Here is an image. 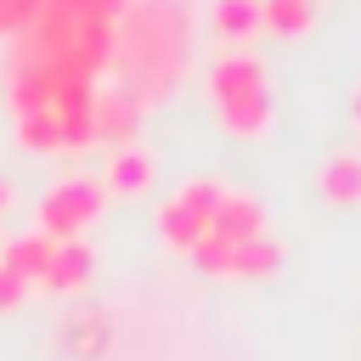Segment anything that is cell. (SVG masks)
<instances>
[{"label": "cell", "instance_id": "9c48e42d", "mask_svg": "<svg viewBox=\"0 0 361 361\" xmlns=\"http://www.w3.org/2000/svg\"><path fill=\"white\" fill-rule=\"evenodd\" d=\"M51 248H56V243H51L45 231H23V237H11V243H6L0 265H6V271H17L23 282H39V276H45V265H51Z\"/></svg>", "mask_w": 361, "mask_h": 361}, {"label": "cell", "instance_id": "9a60e30c", "mask_svg": "<svg viewBox=\"0 0 361 361\" xmlns=\"http://www.w3.org/2000/svg\"><path fill=\"white\" fill-rule=\"evenodd\" d=\"M186 254H192V265H197V271H209V276H231V243H226V237L203 231Z\"/></svg>", "mask_w": 361, "mask_h": 361}, {"label": "cell", "instance_id": "ba28073f", "mask_svg": "<svg viewBox=\"0 0 361 361\" xmlns=\"http://www.w3.org/2000/svg\"><path fill=\"white\" fill-rule=\"evenodd\" d=\"M316 186L327 203H361V152H333L316 169Z\"/></svg>", "mask_w": 361, "mask_h": 361}, {"label": "cell", "instance_id": "e0dca14e", "mask_svg": "<svg viewBox=\"0 0 361 361\" xmlns=\"http://www.w3.org/2000/svg\"><path fill=\"white\" fill-rule=\"evenodd\" d=\"M220 197H226V186H220L214 175H192V180L180 186V203H186V209H197L203 220H209V214L220 209Z\"/></svg>", "mask_w": 361, "mask_h": 361}, {"label": "cell", "instance_id": "52a82bcc", "mask_svg": "<svg viewBox=\"0 0 361 361\" xmlns=\"http://www.w3.org/2000/svg\"><path fill=\"white\" fill-rule=\"evenodd\" d=\"M147 180H152V158L130 141V147H113V158H107V169H102V186L107 192H147Z\"/></svg>", "mask_w": 361, "mask_h": 361}, {"label": "cell", "instance_id": "2e32d148", "mask_svg": "<svg viewBox=\"0 0 361 361\" xmlns=\"http://www.w3.org/2000/svg\"><path fill=\"white\" fill-rule=\"evenodd\" d=\"M62 338H68L73 350H85V355H90V350L107 338V316H102V310H79L73 322H62Z\"/></svg>", "mask_w": 361, "mask_h": 361}, {"label": "cell", "instance_id": "ffe728a7", "mask_svg": "<svg viewBox=\"0 0 361 361\" xmlns=\"http://www.w3.org/2000/svg\"><path fill=\"white\" fill-rule=\"evenodd\" d=\"M6 203H11V186H6V175H0V209H6Z\"/></svg>", "mask_w": 361, "mask_h": 361}, {"label": "cell", "instance_id": "277c9868", "mask_svg": "<svg viewBox=\"0 0 361 361\" xmlns=\"http://www.w3.org/2000/svg\"><path fill=\"white\" fill-rule=\"evenodd\" d=\"M209 231H214V237H226V243L237 248V243H248V237H259V231H265V203H259L254 192H226V197H220V209L209 214Z\"/></svg>", "mask_w": 361, "mask_h": 361}, {"label": "cell", "instance_id": "7c38bea8", "mask_svg": "<svg viewBox=\"0 0 361 361\" xmlns=\"http://www.w3.org/2000/svg\"><path fill=\"white\" fill-rule=\"evenodd\" d=\"M158 231H164V243H169V248H192V243L209 231V220H203L197 209H186L180 197H169V203L158 209Z\"/></svg>", "mask_w": 361, "mask_h": 361}, {"label": "cell", "instance_id": "44dd1931", "mask_svg": "<svg viewBox=\"0 0 361 361\" xmlns=\"http://www.w3.org/2000/svg\"><path fill=\"white\" fill-rule=\"evenodd\" d=\"M355 124H361V90H355Z\"/></svg>", "mask_w": 361, "mask_h": 361}, {"label": "cell", "instance_id": "8fae6325", "mask_svg": "<svg viewBox=\"0 0 361 361\" xmlns=\"http://www.w3.org/2000/svg\"><path fill=\"white\" fill-rule=\"evenodd\" d=\"M209 23L220 39H254L259 34V0H214Z\"/></svg>", "mask_w": 361, "mask_h": 361}, {"label": "cell", "instance_id": "30bf717a", "mask_svg": "<svg viewBox=\"0 0 361 361\" xmlns=\"http://www.w3.org/2000/svg\"><path fill=\"white\" fill-rule=\"evenodd\" d=\"M220 124L231 135H259L271 124V90H243V96L220 102Z\"/></svg>", "mask_w": 361, "mask_h": 361}, {"label": "cell", "instance_id": "7402d4cb", "mask_svg": "<svg viewBox=\"0 0 361 361\" xmlns=\"http://www.w3.org/2000/svg\"><path fill=\"white\" fill-rule=\"evenodd\" d=\"M310 6H316V0H310Z\"/></svg>", "mask_w": 361, "mask_h": 361}, {"label": "cell", "instance_id": "7a4b0ae2", "mask_svg": "<svg viewBox=\"0 0 361 361\" xmlns=\"http://www.w3.org/2000/svg\"><path fill=\"white\" fill-rule=\"evenodd\" d=\"M102 197H107L102 175H62V180L39 197L34 226H39L51 243H68V237H79V226H90V220H96Z\"/></svg>", "mask_w": 361, "mask_h": 361}, {"label": "cell", "instance_id": "3957f363", "mask_svg": "<svg viewBox=\"0 0 361 361\" xmlns=\"http://www.w3.org/2000/svg\"><path fill=\"white\" fill-rule=\"evenodd\" d=\"M135 124H141V102H135L124 85L96 90V102H90V130H96V141H107V147H130Z\"/></svg>", "mask_w": 361, "mask_h": 361}, {"label": "cell", "instance_id": "5bb4252c", "mask_svg": "<svg viewBox=\"0 0 361 361\" xmlns=\"http://www.w3.org/2000/svg\"><path fill=\"white\" fill-rule=\"evenodd\" d=\"M310 0H259V28L271 34H305L310 28Z\"/></svg>", "mask_w": 361, "mask_h": 361}, {"label": "cell", "instance_id": "ac0fdd59", "mask_svg": "<svg viewBox=\"0 0 361 361\" xmlns=\"http://www.w3.org/2000/svg\"><path fill=\"white\" fill-rule=\"evenodd\" d=\"M39 6H45V0H0V39L28 34V28H34V17H39Z\"/></svg>", "mask_w": 361, "mask_h": 361}, {"label": "cell", "instance_id": "d6986e66", "mask_svg": "<svg viewBox=\"0 0 361 361\" xmlns=\"http://www.w3.org/2000/svg\"><path fill=\"white\" fill-rule=\"evenodd\" d=\"M23 293H28V282H23L17 271H6V265H0V310H17V305H23Z\"/></svg>", "mask_w": 361, "mask_h": 361}, {"label": "cell", "instance_id": "6da1fadb", "mask_svg": "<svg viewBox=\"0 0 361 361\" xmlns=\"http://www.w3.org/2000/svg\"><path fill=\"white\" fill-rule=\"evenodd\" d=\"M118 85L147 107L169 96L192 68V6L186 0H124L113 28Z\"/></svg>", "mask_w": 361, "mask_h": 361}, {"label": "cell", "instance_id": "8992f818", "mask_svg": "<svg viewBox=\"0 0 361 361\" xmlns=\"http://www.w3.org/2000/svg\"><path fill=\"white\" fill-rule=\"evenodd\" d=\"M209 90H214V102H231V96H243V90H265L259 56H254V51H226V56H214V62H209Z\"/></svg>", "mask_w": 361, "mask_h": 361}, {"label": "cell", "instance_id": "5b68a950", "mask_svg": "<svg viewBox=\"0 0 361 361\" xmlns=\"http://www.w3.org/2000/svg\"><path fill=\"white\" fill-rule=\"evenodd\" d=\"M90 271H96L90 243H85V237H68V243H56V248H51V265H45L39 288H51V293H79V288L90 282Z\"/></svg>", "mask_w": 361, "mask_h": 361}, {"label": "cell", "instance_id": "4fadbf2b", "mask_svg": "<svg viewBox=\"0 0 361 361\" xmlns=\"http://www.w3.org/2000/svg\"><path fill=\"white\" fill-rule=\"evenodd\" d=\"M276 265H282V243L265 237V231L231 248V276H271Z\"/></svg>", "mask_w": 361, "mask_h": 361}]
</instances>
